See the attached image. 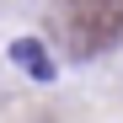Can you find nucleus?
<instances>
[{"label":"nucleus","mask_w":123,"mask_h":123,"mask_svg":"<svg viewBox=\"0 0 123 123\" xmlns=\"http://www.w3.org/2000/svg\"><path fill=\"white\" fill-rule=\"evenodd\" d=\"M64 32L80 43V54H96L123 32V0H64Z\"/></svg>","instance_id":"1"},{"label":"nucleus","mask_w":123,"mask_h":123,"mask_svg":"<svg viewBox=\"0 0 123 123\" xmlns=\"http://www.w3.org/2000/svg\"><path fill=\"white\" fill-rule=\"evenodd\" d=\"M11 64L27 70L32 80H54V59L43 54V43H37V37H16V43H11Z\"/></svg>","instance_id":"2"}]
</instances>
